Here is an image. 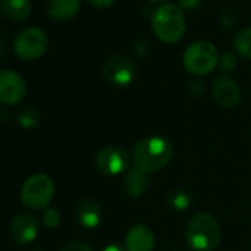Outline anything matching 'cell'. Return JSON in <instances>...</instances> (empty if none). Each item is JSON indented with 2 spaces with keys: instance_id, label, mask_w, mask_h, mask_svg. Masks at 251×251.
Segmentation results:
<instances>
[{
  "instance_id": "26",
  "label": "cell",
  "mask_w": 251,
  "mask_h": 251,
  "mask_svg": "<svg viewBox=\"0 0 251 251\" xmlns=\"http://www.w3.org/2000/svg\"><path fill=\"white\" fill-rule=\"evenodd\" d=\"M87 2L96 8H108L115 2V0H87Z\"/></svg>"
},
{
  "instance_id": "11",
  "label": "cell",
  "mask_w": 251,
  "mask_h": 251,
  "mask_svg": "<svg viewBox=\"0 0 251 251\" xmlns=\"http://www.w3.org/2000/svg\"><path fill=\"white\" fill-rule=\"evenodd\" d=\"M213 98L223 108H233L241 100V89L235 80L227 75H220L213 83Z\"/></svg>"
},
{
  "instance_id": "20",
  "label": "cell",
  "mask_w": 251,
  "mask_h": 251,
  "mask_svg": "<svg viewBox=\"0 0 251 251\" xmlns=\"http://www.w3.org/2000/svg\"><path fill=\"white\" fill-rule=\"evenodd\" d=\"M42 222H43V225H45L46 227H49V229L58 227L59 223H61V213H59L56 208L48 207V208L43 210Z\"/></svg>"
},
{
  "instance_id": "27",
  "label": "cell",
  "mask_w": 251,
  "mask_h": 251,
  "mask_svg": "<svg viewBox=\"0 0 251 251\" xmlns=\"http://www.w3.org/2000/svg\"><path fill=\"white\" fill-rule=\"evenodd\" d=\"M189 90H191L194 95H200L201 92H204V84L200 83V81H192L191 86H189Z\"/></svg>"
},
{
  "instance_id": "28",
  "label": "cell",
  "mask_w": 251,
  "mask_h": 251,
  "mask_svg": "<svg viewBox=\"0 0 251 251\" xmlns=\"http://www.w3.org/2000/svg\"><path fill=\"white\" fill-rule=\"evenodd\" d=\"M102 251H127V250H126V247H121L120 244H111V245L105 247Z\"/></svg>"
},
{
  "instance_id": "18",
  "label": "cell",
  "mask_w": 251,
  "mask_h": 251,
  "mask_svg": "<svg viewBox=\"0 0 251 251\" xmlns=\"http://www.w3.org/2000/svg\"><path fill=\"white\" fill-rule=\"evenodd\" d=\"M233 46L242 58L251 59V27H247L236 34Z\"/></svg>"
},
{
  "instance_id": "8",
  "label": "cell",
  "mask_w": 251,
  "mask_h": 251,
  "mask_svg": "<svg viewBox=\"0 0 251 251\" xmlns=\"http://www.w3.org/2000/svg\"><path fill=\"white\" fill-rule=\"evenodd\" d=\"M95 166L105 176H118L129 170L130 155L120 145H108L98 152Z\"/></svg>"
},
{
  "instance_id": "1",
  "label": "cell",
  "mask_w": 251,
  "mask_h": 251,
  "mask_svg": "<svg viewBox=\"0 0 251 251\" xmlns=\"http://www.w3.org/2000/svg\"><path fill=\"white\" fill-rule=\"evenodd\" d=\"M173 157V145L163 136H147L141 139L133 150V166L145 173L157 172L166 167Z\"/></svg>"
},
{
  "instance_id": "23",
  "label": "cell",
  "mask_w": 251,
  "mask_h": 251,
  "mask_svg": "<svg viewBox=\"0 0 251 251\" xmlns=\"http://www.w3.org/2000/svg\"><path fill=\"white\" fill-rule=\"evenodd\" d=\"M132 50H133L138 56H147V53H148V50H150L147 40H144V39H136V40L132 43Z\"/></svg>"
},
{
  "instance_id": "6",
  "label": "cell",
  "mask_w": 251,
  "mask_h": 251,
  "mask_svg": "<svg viewBox=\"0 0 251 251\" xmlns=\"http://www.w3.org/2000/svg\"><path fill=\"white\" fill-rule=\"evenodd\" d=\"M49 46L48 34L39 27H27L14 39V52L23 61H36L42 58Z\"/></svg>"
},
{
  "instance_id": "9",
  "label": "cell",
  "mask_w": 251,
  "mask_h": 251,
  "mask_svg": "<svg viewBox=\"0 0 251 251\" xmlns=\"http://www.w3.org/2000/svg\"><path fill=\"white\" fill-rule=\"evenodd\" d=\"M27 95V84L18 73L12 70L0 71V103L17 105Z\"/></svg>"
},
{
  "instance_id": "29",
  "label": "cell",
  "mask_w": 251,
  "mask_h": 251,
  "mask_svg": "<svg viewBox=\"0 0 251 251\" xmlns=\"http://www.w3.org/2000/svg\"><path fill=\"white\" fill-rule=\"evenodd\" d=\"M3 53H5V48H3L2 42H0V58H2V56H3Z\"/></svg>"
},
{
  "instance_id": "24",
  "label": "cell",
  "mask_w": 251,
  "mask_h": 251,
  "mask_svg": "<svg viewBox=\"0 0 251 251\" xmlns=\"http://www.w3.org/2000/svg\"><path fill=\"white\" fill-rule=\"evenodd\" d=\"M61 251H93L86 242L81 241H71L67 245H64V248Z\"/></svg>"
},
{
  "instance_id": "17",
  "label": "cell",
  "mask_w": 251,
  "mask_h": 251,
  "mask_svg": "<svg viewBox=\"0 0 251 251\" xmlns=\"http://www.w3.org/2000/svg\"><path fill=\"white\" fill-rule=\"evenodd\" d=\"M18 124L24 129H34L40 124L42 115L39 112V109L36 106L27 105L24 108H21V111L18 112Z\"/></svg>"
},
{
  "instance_id": "12",
  "label": "cell",
  "mask_w": 251,
  "mask_h": 251,
  "mask_svg": "<svg viewBox=\"0 0 251 251\" xmlns=\"http://www.w3.org/2000/svg\"><path fill=\"white\" fill-rule=\"evenodd\" d=\"M155 247V235L147 225H135L126 235L127 251H152Z\"/></svg>"
},
{
  "instance_id": "31",
  "label": "cell",
  "mask_w": 251,
  "mask_h": 251,
  "mask_svg": "<svg viewBox=\"0 0 251 251\" xmlns=\"http://www.w3.org/2000/svg\"><path fill=\"white\" fill-rule=\"evenodd\" d=\"M33 251H42V250H33Z\"/></svg>"
},
{
  "instance_id": "19",
  "label": "cell",
  "mask_w": 251,
  "mask_h": 251,
  "mask_svg": "<svg viewBox=\"0 0 251 251\" xmlns=\"http://www.w3.org/2000/svg\"><path fill=\"white\" fill-rule=\"evenodd\" d=\"M169 204L175 208V210H185L191 205L192 197L186 189H175L173 192H170L169 195Z\"/></svg>"
},
{
  "instance_id": "2",
  "label": "cell",
  "mask_w": 251,
  "mask_h": 251,
  "mask_svg": "<svg viewBox=\"0 0 251 251\" xmlns=\"http://www.w3.org/2000/svg\"><path fill=\"white\" fill-rule=\"evenodd\" d=\"M151 27L157 39L163 43L173 45L182 39L186 30L185 12L175 3L161 5L152 15Z\"/></svg>"
},
{
  "instance_id": "30",
  "label": "cell",
  "mask_w": 251,
  "mask_h": 251,
  "mask_svg": "<svg viewBox=\"0 0 251 251\" xmlns=\"http://www.w3.org/2000/svg\"><path fill=\"white\" fill-rule=\"evenodd\" d=\"M150 2H152V3H163L164 5L166 0H150Z\"/></svg>"
},
{
  "instance_id": "5",
  "label": "cell",
  "mask_w": 251,
  "mask_h": 251,
  "mask_svg": "<svg viewBox=\"0 0 251 251\" xmlns=\"http://www.w3.org/2000/svg\"><path fill=\"white\" fill-rule=\"evenodd\" d=\"M219 52L214 45L205 40L189 45L183 53V67L194 75L210 74L219 64Z\"/></svg>"
},
{
  "instance_id": "13",
  "label": "cell",
  "mask_w": 251,
  "mask_h": 251,
  "mask_svg": "<svg viewBox=\"0 0 251 251\" xmlns=\"http://www.w3.org/2000/svg\"><path fill=\"white\" fill-rule=\"evenodd\" d=\"M75 217L77 222L80 223L81 227L84 229H95L99 226L102 220V210L100 205L89 198H84L78 202L77 210H75Z\"/></svg>"
},
{
  "instance_id": "7",
  "label": "cell",
  "mask_w": 251,
  "mask_h": 251,
  "mask_svg": "<svg viewBox=\"0 0 251 251\" xmlns=\"http://www.w3.org/2000/svg\"><path fill=\"white\" fill-rule=\"evenodd\" d=\"M103 77L108 83L115 87H126L136 78L135 62L123 55H111L105 59L102 68Z\"/></svg>"
},
{
  "instance_id": "14",
  "label": "cell",
  "mask_w": 251,
  "mask_h": 251,
  "mask_svg": "<svg viewBox=\"0 0 251 251\" xmlns=\"http://www.w3.org/2000/svg\"><path fill=\"white\" fill-rule=\"evenodd\" d=\"M148 185H150L148 173L136 169L135 166L127 170V175H126L124 182H123V188H124L126 194H127L129 197H132V198L141 197L147 191Z\"/></svg>"
},
{
  "instance_id": "10",
  "label": "cell",
  "mask_w": 251,
  "mask_h": 251,
  "mask_svg": "<svg viewBox=\"0 0 251 251\" xmlns=\"http://www.w3.org/2000/svg\"><path fill=\"white\" fill-rule=\"evenodd\" d=\"M39 235V220L31 213H20L9 225V236L17 244H30Z\"/></svg>"
},
{
  "instance_id": "15",
  "label": "cell",
  "mask_w": 251,
  "mask_h": 251,
  "mask_svg": "<svg viewBox=\"0 0 251 251\" xmlns=\"http://www.w3.org/2000/svg\"><path fill=\"white\" fill-rule=\"evenodd\" d=\"M0 12L11 21L21 23L30 17L31 2L30 0H0Z\"/></svg>"
},
{
  "instance_id": "16",
  "label": "cell",
  "mask_w": 251,
  "mask_h": 251,
  "mask_svg": "<svg viewBox=\"0 0 251 251\" xmlns=\"http://www.w3.org/2000/svg\"><path fill=\"white\" fill-rule=\"evenodd\" d=\"M80 9V0H50L48 14L55 21H67Z\"/></svg>"
},
{
  "instance_id": "21",
  "label": "cell",
  "mask_w": 251,
  "mask_h": 251,
  "mask_svg": "<svg viewBox=\"0 0 251 251\" xmlns=\"http://www.w3.org/2000/svg\"><path fill=\"white\" fill-rule=\"evenodd\" d=\"M238 12L233 9V8H226L223 12H222V15H220V24H222V27L223 28H235L236 27V24H238Z\"/></svg>"
},
{
  "instance_id": "4",
  "label": "cell",
  "mask_w": 251,
  "mask_h": 251,
  "mask_svg": "<svg viewBox=\"0 0 251 251\" xmlns=\"http://www.w3.org/2000/svg\"><path fill=\"white\" fill-rule=\"evenodd\" d=\"M21 201L31 210H45L55 195V183L50 176L37 173L25 179L21 186Z\"/></svg>"
},
{
  "instance_id": "3",
  "label": "cell",
  "mask_w": 251,
  "mask_h": 251,
  "mask_svg": "<svg viewBox=\"0 0 251 251\" xmlns=\"http://www.w3.org/2000/svg\"><path fill=\"white\" fill-rule=\"evenodd\" d=\"M222 238L219 222L208 213H197L188 223L186 242L194 251H213Z\"/></svg>"
},
{
  "instance_id": "25",
  "label": "cell",
  "mask_w": 251,
  "mask_h": 251,
  "mask_svg": "<svg viewBox=\"0 0 251 251\" xmlns=\"http://www.w3.org/2000/svg\"><path fill=\"white\" fill-rule=\"evenodd\" d=\"M202 0H179V8L185 12V11H195L200 8Z\"/></svg>"
},
{
  "instance_id": "22",
  "label": "cell",
  "mask_w": 251,
  "mask_h": 251,
  "mask_svg": "<svg viewBox=\"0 0 251 251\" xmlns=\"http://www.w3.org/2000/svg\"><path fill=\"white\" fill-rule=\"evenodd\" d=\"M219 64L220 68L225 73H230L236 68V56L232 52H225L220 58H219Z\"/></svg>"
}]
</instances>
